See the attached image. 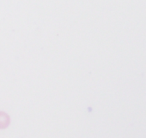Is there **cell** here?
Listing matches in <instances>:
<instances>
[{
  "label": "cell",
  "mask_w": 146,
  "mask_h": 138,
  "mask_svg": "<svg viewBox=\"0 0 146 138\" xmlns=\"http://www.w3.org/2000/svg\"><path fill=\"white\" fill-rule=\"evenodd\" d=\"M11 123V117L5 111H0V129H5Z\"/></svg>",
  "instance_id": "cell-1"
}]
</instances>
